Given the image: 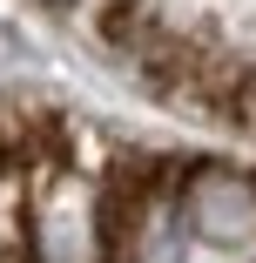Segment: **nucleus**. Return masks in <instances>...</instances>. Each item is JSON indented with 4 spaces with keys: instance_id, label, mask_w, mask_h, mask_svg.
Listing matches in <instances>:
<instances>
[{
    "instance_id": "f257e3e1",
    "label": "nucleus",
    "mask_w": 256,
    "mask_h": 263,
    "mask_svg": "<svg viewBox=\"0 0 256 263\" xmlns=\"http://www.w3.org/2000/svg\"><path fill=\"white\" fill-rule=\"evenodd\" d=\"M182 230H195L216 250L256 243V176L243 169H195L182 189Z\"/></svg>"
},
{
    "instance_id": "f03ea898",
    "label": "nucleus",
    "mask_w": 256,
    "mask_h": 263,
    "mask_svg": "<svg viewBox=\"0 0 256 263\" xmlns=\"http://www.w3.org/2000/svg\"><path fill=\"white\" fill-rule=\"evenodd\" d=\"M101 209L88 196V182L61 176L34 202V263H101Z\"/></svg>"
},
{
    "instance_id": "7ed1b4c3",
    "label": "nucleus",
    "mask_w": 256,
    "mask_h": 263,
    "mask_svg": "<svg viewBox=\"0 0 256 263\" xmlns=\"http://www.w3.org/2000/svg\"><path fill=\"white\" fill-rule=\"evenodd\" d=\"M182 256V223L169 202H148V216L135 223V263H175Z\"/></svg>"
}]
</instances>
